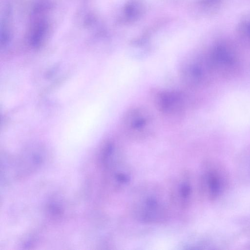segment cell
Masks as SVG:
<instances>
[{
  "mask_svg": "<svg viewBox=\"0 0 250 250\" xmlns=\"http://www.w3.org/2000/svg\"><path fill=\"white\" fill-rule=\"evenodd\" d=\"M114 188L122 189L129 184L132 178L130 169L124 162L106 171Z\"/></svg>",
  "mask_w": 250,
  "mask_h": 250,
  "instance_id": "8992f818",
  "label": "cell"
},
{
  "mask_svg": "<svg viewBox=\"0 0 250 250\" xmlns=\"http://www.w3.org/2000/svg\"><path fill=\"white\" fill-rule=\"evenodd\" d=\"M193 194L191 181L188 172L181 174L174 182L169 194V199L181 209L187 208L190 204Z\"/></svg>",
  "mask_w": 250,
  "mask_h": 250,
  "instance_id": "5b68a950",
  "label": "cell"
},
{
  "mask_svg": "<svg viewBox=\"0 0 250 250\" xmlns=\"http://www.w3.org/2000/svg\"><path fill=\"white\" fill-rule=\"evenodd\" d=\"M131 210L135 219L146 224L162 223L168 217L167 203L161 189L155 185L139 188L134 195Z\"/></svg>",
  "mask_w": 250,
  "mask_h": 250,
  "instance_id": "6da1fadb",
  "label": "cell"
},
{
  "mask_svg": "<svg viewBox=\"0 0 250 250\" xmlns=\"http://www.w3.org/2000/svg\"><path fill=\"white\" fill-rule=\"evenodd\" d=\"M239 30L243 35L250 39V20L243 21L240 25Z\"/></svg>",
  "mask_w": 250,
  "mask_h": 250,
  "instance_id": "ba28073f",
  "label": "cell"
},
{
  "mask_svg": "<svg viewBox=\"0 0 250 250\" xmlns=\"http://www.w3.org/2000/svg\"><path fill=\"white\" fill-rule=\"evenodd\" d=\"M211 70L208 59H187L180 64L179 74L185 84L195 88L207 81Z\"/></svg>",
  "mask_w": 250,
  "mask_h": 250,
  "instance_id": "3957f363",
  "label": "cell"
},
{
  "mask_svg": "<svg viewBox=\"0 0 250 250\" xmlns=\"http://www.w3.org/2000/svg\"><path fill=\"white\" fill-rule=\"evenodd\" d=\"M154 102L158 111L168 117L182 114L186 106L183 95L175 90H162L157 91L154 95Z\"/></svg>",
  "mask_w": 250,
  "mask_h": 250,
  "instance_id": "277c9868",
  "label": "cell"
},
{
  "mask_svg": "<svg viewBox=\"0 0 250 250\" xmlns=\"http://www.w3.org/2000/svg\"><path fill=\"white\" fill-rule=\"evenodd\" d=\"M121 128L128 137L134 140L144 139L153 131V118L144 108H131L124 115L121 121Z\"/></svg>",
  "mask_w": 250,
  "mask_h": 250,
  "instance_id": "7a4b0ae2",
  "label": "cell"
},
{
  "mask_svg": "<svg viewBox=\"0 0 250 250\" xmlns=\"http://www.w3.org/2000/svg\"><path fill=\"white\" fill-rule=\"evenodd\" d=\"M203 188L211 198H215L221 187L219 178L213 171H208L203 177Z\"/></svg>",
  "mask_w": 250,
  "mask_h": 250,
  "instance_id": "52a82bcc",
  "label": "cell"
}]
</instances>
